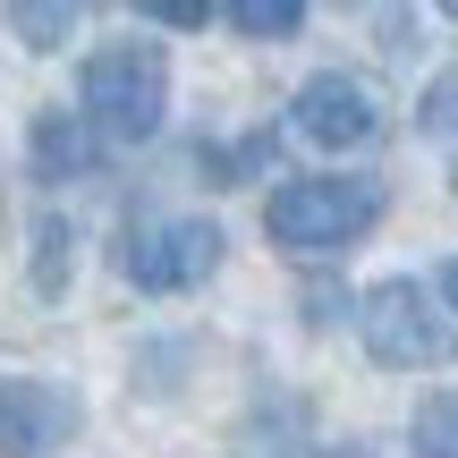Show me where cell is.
I'll return each instance as SVG.
<instances>
[{"mask_svg": "<svg viewBox=\"0 0 458 458\" xmlns=\"http://www.w3.org/2000/svg\"><path fill=\"white\" fill-rule=\"evenodd\" d=\"M77 111L94 119L102 145H145L170 111V60L162 43H102L77 77Z\"/></svg>", "mask_w": 458, "mask_h": 458, "instance_id": "1", "label": "cell"}, {"mask_svg": "<svg viewBox=\"0 0 458 458\" xmlns=\"http://www.w3.org/2000/svg\"><path fill=\"white\" fill-rule=\"evenodd\" d=\"M382 221V187L374 179H280L263 204V238L289 255H340Z\"/></svg>", "mask_w": 458, "mask_h": 458, "instance_id": "2", "label": "cell"}, {"mask_svg": "<svg viewBox=\"0 0 458 458\" xmlns=\"http://www.w3.org/2000/svg\"><path fill=\"white\" fill-rule=\"evenodd\" d=\"M357 331H365V357L391 365V374H425V365L458 357V314L425 280H374L357 297Z\"/></svg>", "mask_w": 458, "mask_h": 458, "instance_id": "3", "label": "cell"}, {"mask_svg": "<svg viewBox=\"0 0 458 458\" xmlns=\"http://www.w3.org/2000/svg\"><path fill=\"white\" fill-rule=\"evenodd\" d=\"M119 263H128L136 289L179 297V289H196V280L221 272V221H204V213H153V221L128 229Z\"/></svg>", "mask_w": 458, "mask_h": 458, "instance_id": "4", "label": "cell"}, {"mask_svg": "<svg viewBox=\"0 0 458 458\" xmlns=\"http://www.w3.org/2000/svg\"><path fill=\"white\" fill-rule=\"evenodd\" d=\"M289 128L306 136V145H323V153H348V145H365V136L382 128V102H374V85H365V77H348V68H323V77L297 85Z\"/></svg>", "mask_w": 458, "mask_h": 458, "instance_id": "5", "label": "cell"}, {"mask_svg": "<svg viewBox=\"0 0 458 458\" xmlns=\"http://www.w3.org/2000/svg\"><path fill=\"white\" fill-rule=\"evenodd\" d=\"M77 433V399L60 382H0V458H43Z\"/></svg>", "mask_w": 458, "mask_h": 458, "instance_id": "6", "label": "cell"}, {"mask_svg": "<svg viewBox=\"0 0 458 458\" xmlns=\"http://www.w3.org/2000/svg\"><path fill=\"white\" fill-rule=\"evenodd\" d=\"M102 162V136L85 111H51L34 119V179H85V170Z\"/></svg>", "mask_w": 458, "mask_h": 458, "instance_id": "7", "label": "cell"}, {"mask_svg": "<svg viewBox=\"0 0 458 458\" xmlns=\"http://www.w3.org/2000/svg\"><path fill=\"white\" fill-rule=\"evenodd\" d=\"M416 119H425V145L442 153V170H450V187H458V60L425 85V111H416Z\"/></svg>", "mask_w": 458, "mask_h": 458, "instance_id": "8", "label": "cell"}, {"mask_svg": "<svg viewBox=\"0 0 458 458\" xmlns=\"http://www.w3.org/2000/svg\"><path fill=\"white\" fill-rule=\"evenodd\" d=\"M77 9H85V0H9V26H17V43L60 51L68 26H77Z\"/></svg>", "mask_w": 458, "mask_h": 458, "instance_id": "9", "label": "cell"}, {"mask_svg": "<svg viewBox=\"0 0 458 458\" xmlns=\"http://www.w3.org/2000/svg\"><path fill=\"white\" fill-rule=\"evenodd\" d=\"M408 458H458V399H425V408H416Z\"/></svg>", "mask_w": 458, "mask_h": 458, "instance_id": "10", "label": "cell"}, {"mask_svg": "<svg viewBox=\"0 0 458 458\" xmlns=\"http://www.w3.org/2000/svg\"><path fill=\"white\" fill-rule=\"evenodd\" d=\"M297 17H306V0H229V26L255 34V43H280V34H297Z\"/></svg>", "mask_w": 458, "mask_h": 458, "instance_id": "11", "label": "cell"}, {"mask_svg": "<svg viewBox=\"0 0 458 458\" xmlns=\"http://www.w3.org/2000/svg\"><path fill=\"white\" fill-rule=\"evenodd\" d=\"M34 289H43V297L68 289V221H43V229H34Z\"/></svg>", "mask_w": 458, "mask_h": 458, "instance_id": "12", "label": "cell"}, {"mask_svg": "<svg viewBox=\"0 0 458 458\" xmlns=\"http://www.w3.org/2000/svg\"><path fill=\"white\" fill-rule=\"evenodd\" d=\"M136 9H145L153 26H179V34H196L204 17H213V0H136Z\"/></svg>", "mask_w": 458, "mask_h": 458, "instance_id": "13", "label": "cell"}, {"mask_svg": "<svg viewBox=\"0 0 458 458\" xmlns=\"http://www.w3.org/2000/svg\"><path fill=\"white\" fill-rule=\"evenodd\" d=\"M442 306H450V314H458V255H450V263H442Z\"/></svg>", "mask_w": 458, "mask_h": 458, "instance_id": "14", "label": "cell"}, {"mask_svg": "<svg viewBox=\"0 0 458 458\" xmlns=\"http://www.w3.org/2000/svg\"><path fill=\"white\" fill-rule=\"evenodd\" d=\"M433 9H442V17H458V0H433Z\"/></svg>", "mask_w": 458, "mask_h": 458, "instance_id": "15", "label": "cell"}]
</instances>
